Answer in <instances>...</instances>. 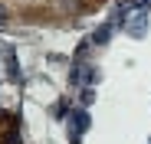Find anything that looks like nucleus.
I'll use <instances>...</instances> for the list:
<instances>
[{
    "label": "nucleus",
    "instance_id": "0eeeda50",
    "mask_svg": "<svg viewBox=\"0 0 151 144\" xmlns=\"http://www.w3.org/2000/svg\"><path fill=\"white\" fill-rule=\"evenodd\" d=\"M7 23H10V10L0 4V26H7Z\"/></svg>",
    "mask_w": 151,
    "mask_h": 144
},
{
    "label": "nucleus",
    "instance_id": "f03ea898",
    "mask_svg": "<svg viewBox=\"0 0 151 144\" xmlns=\"http://www.w3.org/2000/svg\"><path fill=\"white\" fill-rule=\"evenodd\" d=\"M89 128V115L82 111V108H76V111H69V134H72V141H79V134Z\"/></svg>",
    "mask_w": 151,
    "mask_h": 144
},
{
    "label": "nucleus",
    "instance_id": "39448f33",
    "mask_svg": "<svg viewBox=\"0 0 151 144\" xmlns=\"http://www.w3.org/2000/svg\"><path fill=\"white\" fill-rule=\"evenodd\" d=\"M95 102V92L92 88H82V105H92Z\"/></svg>",
    "mask_w": 151,
    "mask_h": 144
},
{
    "label": "nucleus",
    "instance_id": "1a4fd4ad",
    "mask_svg": "<svg viewBox=\"0 0 151 144\" xmlns=\"http://www.w3.org/2000/svg\"><path fill=\"white\" fill-rule=\"evenodd\" d=\"M63 7H66V10H76V7H79V0H63Z\"/></svg>",
    "mask_w": 151,
    "mask_h": 144
},
{
    "label": "nucleus",
    "instance_id": "20e7f679",
    "mask_svg": "<svg viewBox=\"0 0 151 144\" xmlns=\"http://www.w3.org/2000/svg\"><path fill=\"white\" fill-rule=\"evenodd\" d=\"M128 30H132V36H135V39H141V36L148 33V16H138V20L132 23V26H128Z\"/></svg>",
    "mask_w": 151,
    "mask_h": 144
},
{
    "label": "nucleus",
    "instance_id": "6e6552de",
    "mask_svg": "<svg viewBox=\"0 0 151 144\" xmlns=\"http://www.w3.org/2000/svg\"><path fill=\"white\" fill-rule=\"evenodd\" d=\"M132 7H135V10H148V7H151V0H132Z\"/></svg>",
    "mask_w": 151,
    "mask_h": 144
},
{
    "label": "nucleus",
    "instance_id": "423d86ee",
    "mask_svg": "<svg viewBox=\"0 0 151 144\" xmlns=\"http://www.w3.org/2000/svg\"><path fill=\"white\" fill-rule=\"evenodd\" d=\"M4 144H20V134H17V131H7V134H4Z\"/></svg>",
    "mask_w": 151,
    "mask_h": 144
},
{
    "label": "nucleus",
    "instance_id": "7ed1b4c3",
    "mask_svg": "<svg viewBox=\"0 0 151 144\" xmlns=\"http://www.w3.org/2000/svg\"><path fill=\"white\" fill-rule=\"evenodd\" d=\"M112 39V26H109V23H105V26H99L95 33H92V43H99V46H105Z\"/></svg>",
    "mask_w": 151,
    "mask_h": 144
},
{
    "label": "nucleus",
    "instance_id": "f257e3e1",
    "mask_svg": "<svg viewBox=\"0 0 151 144\" xmlns=\"http://www.w3.org/2000/svg\"><path fill=\"white\" fill-rule=\"evenodd\" d=\"M99 76H95V69H86L82 66V59H76L72 62V69H69V85L72 88H82V85H92Z\"/></svg>",
    "mask_w": 151,
    "mask_h": 144
}]
</instances>
